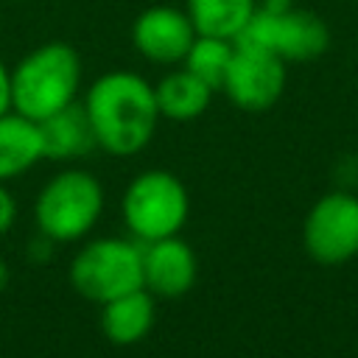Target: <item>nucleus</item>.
<instances>
[{"mask_svg":"<svg viewBox=\"0 0 358 358\" xmlns=\"http://www.w3.org/2000/svg\"><path fill=\"white\" fill-rule=\"evenodd\" d=\"M120 213L134 241L148 243L179 235L190 213V196L176 173L151 168L129 182L120 201Z\"/></svg>","mask_w":358,"mask_h":358,"instance_id":"4","label":"nucleus"},{"mask_svg":"<svg viewBox=\"0 0 358 358\" xmlns=\"http://www.w3.org/2000/svg\"><path fill=\"white\" fill-rule=\"evenodd\" d=\"M14 218H17V201L0 182V238L14 227Z\"/></svg>","mask_w":358,"mask_h":358,"instance_id":"17","label":"nucleus"},{"mask_svg":"<svg viewBox=\"0 0 358 358\" xmlns=\"http://www.w3.org/2000/svg\"><path fill=\"white\" fill-rule=\"evenodd\" d=\"M81 87V59L67 42H45L25 53L11 70V109L45 120L76 101Z\"/></svg>","mask_w":358,"mask_h":358,"instance_id":"2","label":"nucleus"},{"mask_svg":"<svg viewBox=\"0 0 358 358\" xmlns=\"http://www.w3.org/2000/svg\"><path fill=\"white\" fill-rule=\"evenodd\" d=\"M235 42L232 39H221V36H201L196 34L187 56H185V67L199 76L204 84H210L213 90H221L229 59H232Z\"/></svg>","mask_w":358,"mask_h":358,"instance_id":"16","label":"nucleus"},{"mask_svg":"<svg viewBox=\"0 0 358 358\" xmlns=\"http://www.w3.org/2000/svg\"><path fill=\"white\" fill-rule=\"evenodd\" d=\"M221 90L238 109L266 112L285 90V62L266 48L235 42Z\"/></svg>","mask_w":358,"mask_h":358,"instance_id":"8","label":"nucleus"},{"mask_svg":"<svg viewBox=\"0 0 358 358\" xmlns=\"http://www.w3.org/2000/svg\"><path fill=\"white\" fill-rule=\"evenodd\" d=\"M103 213V187L84 168L59 171L34 201V221L48 241H81Z\"/></svg>","mask_w":358,"mask_h":358,"instance_id":"3","label":"nucleus"},{"mask_svg":"<svg viewBox=\"0 0 358 358\" xmlns=\"http://www.w3.org/2000/svg\"><path fill=\"white\" fill-rule=\"evenodd\" d=\"M305 252L322 266H338L358 255V196L336 190L322 196L302 224Z\"/></svg>","mask_w":358,"mask_h":358,"instance_id":"7","label":"nucleus"},{"mask_svg":"<svg viewBox=\"0 0 358 358\" xmlns=\"http://www.w3.org/2000/svg\"><path fill=\"white\" fill-rule=\"evenodd\" d=\"M154 319H157L154 294L145 288L120 294L101 305V330L112 344L120 347L143 341L151 333Z\"/></svg>","mask_w":358,"mask_h":358,"instance_id":"12","label":"nucleus"},{"mask_svg":"<svg viewBox=\"0 0 358 358\" xmlns=\"http://www.w3.org/2000/svg\"><path fill=\"white\" fill-rule=\"evenodd\" d=\"M199 277V260L179 235L143 243V288L157 299L185 296Z\"/></svg>","mask_w":358,"mask_h":358,"instance_id":"10","label":"nucleus"},{"mask_svg":"<svg viewBox=\"0 0 358 358\" xmlns=\"http://www.w3.org/2000/svg\"><path fill=\"white\" fill-rule=\"evenodd\" d=\"M291 6H294V0H257V8H263V11H271V14L288 11Z\"/></svg>","mask_w":358,"mask_h":358,"instance_id":"19","label":"nucleus"},{"mask_svg":"<svg viewBox=\"0 0 358 358\" xmlns=\"http://www.w3.org/2000/svg\"><path fill=\"white\" fill-rule=\"evenodd\" d=\"M8 285V266H6V260L0 257V291Z\"/></svg>","mask_w":358,"mask_h":358,"instance_id":"20","label":"nucleus"},{"mask_svg":"<svg viewBox=\"0 0 358 358\" xmlns=\"http://www.w3.org/2000/svg\"><path fill=\"white\" fill-rule=\"evenodd\" d=\"M235 42L266 48V50L277 53L285 64L288 62H313L327 50L330 31H327L324 20L308 8L291 6L288 11H280V14L255 8L249 25L241 31V36Z\"/></svg>","mask_w":358,"mask_h":358,"instance_id":"6","label":"nucleus"},{"mask_svg":"<svg viewBox=\"0 0 358 358\" xmlns=\"http://www.w3.org/2000/svg\"><path fill=\"white\" fill-rule=\"evenodd\" d=\"M11 109V70L0 59V115Z\"/></svg>","mask_w":358,"mask_h":358,"instance_id":"18","label":"nucleus"},{"mask_svg":"<svg viewBox=\"0 0 358 358\" xmlns=\"http://www.w3.org/2000/svg\"><path fill=\"white\" fill-rule=\"evenodd\" d=\"M193 39H196V28L190 17L176 6H151L140 11V17L131 25V42L137 53L151 64L185 62Z\"/></svg>","mask_w":358,"mask_h":358,"instance_id":"9","label":"nucleus"},{"mask_svg":"<svg viewBox=\"0 0 358 358\" xmlns=\"http://www.w3.org/2000/svg\"><path fill=\"white\" fill-rule=\"evenodd\" d=\"M8 3H28V0H8Z\"/></svg>","mask_w":358,"mask_h":358,"instance_id":"21","label":"nucleus"},{"mask_svg":"<svg viewBox=\"0 0 358 358\" xmlns=\"http://www.w3.org/2000/svg\"><path fill=\"white\" fill-rule=\"evenodd\" d=\"M42 151L48 159H81L98 148L95 131L90 126L84 103H67L64 109L53 112L50 117L39 120Z\"/></svg>","mask_w":358,"mask_h":358,"instance_id":"11","label":"nucleus"},{"mask_svg":"<svg viewBox=\"0 0 358 358\" xmlns=\"http://www.w3.org/2000/svg\"><path fill=\"white\" fill-rule=\"evenodd\" d=\"M42 151V134L39 123L8 109L0 115V182H8L25 171H31Z\"/></svg>","mask_w":358,"mask_h":358,"instance_id":"13","label":"nucleus"},{"mask_svg":"<svg viewBox=\"0 0 358 358\" xmlns=\"http://www.w3.org/2000/svg\"><path fill=\"white\" fill-rule=\"evenodd\" d=\"M257 0H187L185 11L201 36H221L238 39L241 31L249 25Z\"/></svg>","mask_w":358,"mask_h":358,"instance_id":"15","label":"nucleus"},{"mask_svg":"<svg viewBox=\"0 0 358 358\" xmlns=\"http://www.w3.org/2000/svg\"><path fill=\"white\" fill-rule=\"evenodd\" d=\"M70 285L98 305L143 288V243L126 238L90 241L70 263Z\"/></svg>","mask_w":358,"mask_h":358,"instance_id":"5","label":"nucleus"},{"mask_svg":"<svg viewBox=\"0 0 358 358\" xmlns=\"http://www.w3.org/2000/svg\"><path fill=\"white\" fill-rule=\"evenodd\" d=\"M84 109L98 148L112 157H131L143 151L162 117L154 84L131 70H109L98 76L84 95Z\"/></svg>","mask_w":358,"mask_h":358,"instance_id":"1","label":"nucleus"},{"mask_svg":"<svg viewBox=\"0 0 358 358\" xmlns=\"http://www.w3.org/2000/svg\"><path fill=\"white\" fill-rule=\"evenodd\" d=\"M213 87L204 84L199 76H193L187 67L182 70H171L168 76L159 78V84L154 87V95H157V106H159V115L168 117V120H193L199 117L210 101H213Z\"/></svg>","mask_w":358,"mask_h":358,"instance_id":"14","label":"nucleus"}]
</instances>
